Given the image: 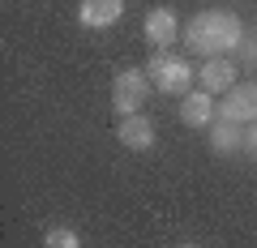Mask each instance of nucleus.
<instances>
[{
	"label": "nucleus",
	"instance_id": "obj_1",
	"mask_svg": "<svg viewBox=\"0 0 257 248\" xmlns=\"http://www.w3.org/2000/svg\"><path fill=\"white\" fill-rule=\"evenodd\" d=\"M240 39H244V22L231 9H202V13H193L184 22V43H189V52L206 56V60L210 56H231Z\"/></svg>",
	"mask_w": 257,
	"mask_h": 248
},
{
	"label": "nucleus",
	"instance_id": "obj_2",
	"mask_svg": "<svg viewBox=\"0 0 257 248\" xmlns=\"http://www.w3.org/2000/svg\"><path fill=\"white\" fill-rule=\"evenodd\" d=\"M150 73L146 69H120L116 82H111V107L120 111V116H138L142 107H146V94H150Z\"/></svg>",
	"mask_w": 257,
	"mask_h": 248
},
{
	"label": "nucleus",
	"instance_id": "obj_3",
	"mask_svg": "<svg viewBox=\"0 0 257 248\" xmlns=\"http://www.w3.org/2000/svg\"><path fill=\"white\" fill-rule=\"evenodd\" d=\"M146 73H150V82H155V90H163V94H180V90H189V82H193L189 60H184V56H172V52L150 56Z\"/></svg>",
	"mask_w": 257,
	"mask_h": 248
},
{
	"label": "nucleus",
	"instance_id": "obj_4",
	"mask_svg": "<svg viewBox=\"0 0 257 248\" xmlns=\"http://www.w3.org/2000/svg\"><path fill=\"white\" fill-rule=\"evenodd\" d=\"M219 120H227V124H253L257 120V82L231 86L219 99Z\"/></svg>",
	"mask_w": 257,
	"mask_h": 248
},
{
	"label": "nucleus",
	"instance_id": "obj_5",
	"mask_svg": "<svg viewBox=\"0 0 257 248\" xmlns=\"http://www.w3.org/2000/svg\"><path fill=\"white\" fill-rule=\"evenodd\" d=\"M180 120L189 129H210L214 120H219V103H214L210 90H189L180 99Z\"/></svg>",
	"mask_w": 257,
	"mask_h": 248
},
{
	"label": "nucleus",
	"instance_id": "obj_6",
	"mask_svg": "<svg viewBox=\"0 0 257 248\" xmlns=\"http://www.w3.org/2000/svg\"><path fill=\"white\" fill-rule=\"evenodd\" d=\"M142 35H146V43H155L159 52H167V47L180 39V18H176L172 9H150L146 22H142Z\"/></svg>",
	"mask_w": 257,
	"mask_h": 248
},
{
	"label": "nucleus",
	"instance_id": "obj_7",
	"mask_svg": "<svg viewBox=\"0 0 257 248\" xmlns=\"http://www.w3.org/2000/svg\"><path fill=\"white\" fill-rule=\"evenodd\" d=\"M120 13H124V0H82V5H77V22L90 26V30L116 26Z\"/></svg>",
	"mask_w": 257,
	"mask_h": 248
},
{
	"label": "nucleus",
	"instance_id": "obj_8",
	"mask_svg": "<svg viewBox=\"0 0 257 248\" xmlns=\"http://www.w3.org/2000/svg\"><path fill=\"white\" fill-rule=\"evenodd\" d=\"M116 137H120V146H128V150H150L155 146V124H150L142 111L138 116H120Z\"/></svg>",
	"mask_w": 257,
	"mask_h": 248
},
{
	"label": "nucleus",
	"instance_id": "obj_9",
	"mask_svg": "<svg viewBox=\"0 0 257 248\" xmlns=\"http://www.w3.org/2000/svg\"><path fill=\"white\" fill-rule=\"evenodd\" d=\"M197 82H202V90H223V94H227L231 86H236V60H227V56H210V60L197 69Z\"/></svg>",
	"mask_w": 257,
	"mask_h": 248
},
{
	"label": "nucleus",
	"instance_id": "obj_10",
	"mask_svg": "<svg viewBox=\"0 0 257 248\" xmlns=\"http://www.w3.org/2000/svg\"><path fill=\"white\" fill-rule=\"evenodd\" d=\"M210 150L214 154H236V150H244V124H227V120L210 124Z\"/></svg>",
	"mask_w": 257,
	"mask_h": 248
},
{
	"label": "nucleus",
	"instance_id": "obj_11",
	"mask_svg": "<svg viewBox=\"0 0 257 248\" xmlns=\"http://www.w3.org/2000/svg\"><path fill=\"white\" fill-rule=\"evenodd\" d=\"M43 248H82V239H77V231L73 227H47L43 231Z\"/></svg>",
	"mask_w": 257,
	"mask_h": 248
},
{
	"label": "nucleus",
	"instance_id": "obj_12",
	"mask_svg": "<svg viewBox=\"0 0 257 248\" xmlns=\"http://www.w3.org/2000/svg\"><path fill=\"white\" fill-rule=\"evenodd\" d=\"M231 56H240V60L253 65V60H257V30H244V39L236 43V52H231Z\"/></svg>",
	"mask_w": 257,
	"mask_h": 248
},
{
	"label": "nucleus",
	"instance_id": "obj_13",
	"mask_svg": "<svg viewBox=\"0 0 257 248\" xmlns=\"http://www.w3.org/2000/svg\"><path fill=\"white\" fill-rule=\"evenodd\" d=\"M244 150H248V154H257V120L244 129Z\"/></svg>",
	"mask_w": 257,
	"mask_h": 248
},
{
	"label": "nucleus",
	"instance_id": "obj_14",
	"mask_svg": "<svg viewBox=\"0 0 257 248\" xmlns=\"http://www.w3.org/2000/svg\"><path fill=\"white\" fill-rule=\"evenodd\" d=\"M180 248H197V244H180Z\"/></svg>",
	"mask_w": 257,
	"mask_h": 248
}]
</instances>
